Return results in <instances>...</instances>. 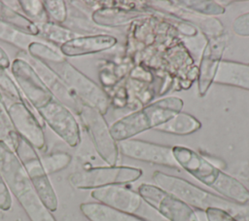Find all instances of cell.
Listing matches in <instances>:
<instances>
[{
  "label": "cell",
  "mask_w": 249,
  "mask_h": 221,
  "mask_svg": "<svg viewBox=\"0 0 249 221\" xmlns=\"http://www.w3.org/2000/svg\"><path fill=\"white\" fill-rule=\"evenodd\" d=\"M172 153L179 167L217 192L224 199L243 206L249 203V189L199 153L180 145L173 146Z\"/></svg>",
  "instance_id": "cell-1"
},
{
  "label": "cell",
  "mask_w": 249,
  "mask_h": 221,
  "mask_svg": "<svg viewBox=\"0 0 249 221\" xmlns=\"http://www.w3.org/2000/svg\"><path fill=\"white\" fill-rule=\"evenodd\" d=\"M0 173L30 221H56L44 205L15 152L0 141Z\"/></svg>",
  "instance_id": "cell-2"
},
{
  "label": "cell",
  "mask_w": 249,
  "mask_h": 221,
  "mask_svg": "<svg viewBox=\"0 0 249 221\" xmlns=\"http://www.w3.org/2000/svg\"><path fill=\"white\" fill-rule=\"evenodd\" d=\"M183 106L184 101L180 97L167 96L160 98L117 120L110 127L111 134L116 142H120L148 129H156L181 112Z\"/></svg>",
  "instance_id": "cell-3"
},
{
  "label": "cell",
  "mask_w": 249,
  "mask_h": 221,
  "mask_svg": "<svg viewBox=\"0 0 249 221\" xmlns=\"http://www.w3.org/2000/svg\"><path fill=\"white\" fill-rule=\"evenodd\" d=\"M152 179L155 185L175 196L192 208L201 211H205L211 207L221 208L234 217L245 216L246 209L243 205L231 203L223 197L210 193L181 177L156 170L152 174Z\"/></svg>",
  "instance_id": "cell-4"
},
{
  "label": "cell",
  "mask_w": 249,
  "mask_h": 221,
  "mask_svg": "<svg viewBox=\"0 0 249 221\" xmlns=\"http://www.w3.org/2000/svg\"><path fill=\"white\" fill-rule=\"evenodd\" d=\"M48 65L61 78L71 93L81 104L92 107L102 115L107 113L109 109V97L94 81L67 60L59 63H50Z\"/></svg>",
  "instance_id": "cell-5"
},
{
  "label": "cell",
  "mask_w": 249,
  "mask_h": 221,
  "mask_svg": "<svg viewBox=\"0 0 249 221\" xmlns=\"http://www.w3.org/2000/svg\"><path fill=\"white\" fill-rule=\"evenodd\" d=\"M13 151L23 166L44 205L53 213L58 208V199L36 149L18 135Z\"/></svg>",
  "instance_id": "cell-6"
},
{
  "label": "cell",
  "mask_w": 249,
  "mask_h": 221,
  "mask_svg": "<svg viewBox=\"0 0 249 221\" xmlns=\"http://www.w3.org/2000/svg\"><path fill=\"white\" fill-rule=\"evenodd\" d=\"M142 169L125 166H95L73 172L68 180L78 190H95L112 185H125L138 180Z\"/></svg>",
  "instance_id": "cell-7"
},
{
  "label": "cell",
  "mask_w": 249,
  "mask_h": 221,
  "mask_svg": "<svg viewBox=\"0 0 249 221\" xmlns=\"http://www.w3.org/2000/svg\"><path fill=\"white\" fill-rule=\"evenodd\" d=\"M77 113L99 157L108 166H117L120 152L104 115L84 104H81Z\"/></svg>",
  "instance_id": "cell-8"
},
{
  "label": "cell",
  "mask_w": 249,
  "mask_h": 221,
  "mask_svg": "<svg viewBox=\"0 0 249 221\" xmlns=\"http://www.w3.org/2000/svg\"><path fill=\"white\" fill-rule=\"evenodd\" d=\"M137 193L145 203L168 221H199L191 206L155 184L143 183L139 185Z\"/></svg>",
  "instance_id": "cell-9"
},
{
  "label": "cell",
  "mask_w": 249,
  "mask_h": 221,
  "mask_svg": "<svg viewBox=\"0 0 249 221\" xmlns=\"http://www.w3.org/2000/svg\"><path fill=\"white\" fill-rule=\"evenodd\" d=\"M10 68L24 99L33 109L37 111L54 98L28 60L21 56H17L11 62Z\"/></svg>",
  "instance_id": "cell-10"
},
{
  "label": "cell",
  "mask_w": 249,
  "mask_h": 221,
  "mask_svg": "<svg viewBox=\"0 0 249 221\" xmlns=\"http://www.w3.org/2000/svg\"><path fill=\"white\" fill-rule=\"evenodd\" d=\"M40 119L69 147L75 148L81 142V129L72 111L53 98L36 111Z\"/></svg>",
  "instance_id": "cell-11"
},
{
  "label": "cell",
  "mask_w": 249,
  "mask_h": 221,
  "mask_svg": "<svg viewBox=\"0 0 249 221\" xmlns=\"http://www.w3.org/2000/svg\"><path fill=\"white\" fill-rule=\"evenodd\" d=\"M118 148L119 152L126 158L169 168H179L170 146L129 138L120 141Z\"/></svg>",
  "instance_id": "cell-12"
},
{
  "label": "cell",
  "mask_w": 249,
  "mask_h": 221,
  "mask_svg": "<svg viewBox=\"0 0 249 221\" xmlns=\"http://www.w3.org/2000/svg\"><path fill=\"white\" fill-rule=\"evenodd\" d=\"M6 105L17 133L27 140L36 150H43L46 147V135L42 123L31 111L26 100L12 101Z\"/></svg>",
  "instance_id": "cell-13"
},
{
  "label": "cell",
  "mask_w": 249,
  "mask_h": 221,
  "mask_svg": "<svg viewBox=\"0 0 249 221\" xmlns=\"http://www.w3.org/2000/svg\"><path fill=\"white\" fill-rule=\"evenodd\" d=\"M227 42L228 38L226 34L209 37L202 51L197 75V90L198 94L201 97L207 93L214 81Z\"/></svg>",
  "instance_id": "cell-14"
},
{
  "label": "cell",
  "mask_w": 249,
  "mask_h": 221,
  "mask_svg": "<svg viewBox=\"0 0 249 221\" xmlns=\"http://www.w3.org/2000/svg\"><path fill=\"white\" fill-rule=\"evenodd\" d=\"M90 196L97 203L132 215H137L144 203L137 192L124 185L98 188L92 190Z\"/></svg>",
  "instance_id": "cell-15"
},
{
  "label": "cell",
  "mask_w": 249,
  "mask_h": 221,
  "mask_svg": "<svg viewBox=\"0 0 249 221\" xmlns=\"http://www.w3.org/2000/svg\"><path fill=\"white\" fill-rule=\"evenodd\" d=\"M18 56H21L29 61V63L37 71L42 81L56 100L68 107L71 111L73 110L75 112H78L81 103L71 93L61 78L47 63L31 57L25 52H21Z\"/></svg>",
  "instance_id": "cell-16"
},
{
  "label": "cell",
  "mask_w": 249,
  "mask_h": 221,
  "mask_svg": "<svg viewBox=\"0 0 249 221\" xmlns=\"http://www.w3.org/2000/svg\"><path fill=\"white\" fill-rule=\"evenodd\" d=\"M117 42V38L109 34L79 35L61 45L59 51L65 57L81 56L107 51L113 48Z\"/></svg>",
  "instance_id": "cell-17"
},
{
  "label": "cell",
  "mask_w": 249,
  "mask_h": 221,
  "mask_svg": "<svg viewBox=\"0 0 249 221\" xmlns=\"http://www.w3.org/2000/svg\"><path fill=\"white\" fill-rule=\"evenodd\" d=\"M213 83L249 91V64L222 59Z\"/></svg>",
  "instance_id": "cell-18"
},
{
  "label": "cell",
  "mask_w": 249,
  "mask_h": 221,
  "mask_svg": "<svg viewBox=\"0 0 249 221\" xmlns=\"http://www.w3.org/2000/svg\"><path fill=\"white\" fill-rule=\"evenodd\" d=\"M80 210L89 221H147L140 216L122 212L97 202L82 203Z\"/></svg>",
  "instance_id": "cell-19"
},
{
  "label": "cell",
  "mask_w": 249,
  "mask_h": 221,
  "mask_svg": "<svg viewBox=\"0 0 249 221\" xmlns=\"http://www.w3.org/2000/svg\"><path fill=\"white\" fill-rule=\"evenodd\" d=\"M201 128V123L196 117L185 112H179L170 118L168 121L160 125L156 129L158 131H161L173 135H189Z\"/></svg>",
  "instance_id": "cell-20"
},
{
  "label": "cell",
  "mask_w": 249,
  "mask_h": 221,
  "mask_svg": "<svg viewBox=\"0 0 249 221\" xmlns=\"http://www.w3.org/2000/svg\"><path fill=\"white\" fill-rule=\"evenodd\" d=\"M0 20L33 37L40 36V30L35 22L26 18L20 11L5 4L4 1H0Z\"/></svg>",
  "instance_id": "cell-21"
},
{
  "label": "cell",
  "mask_w": 249,
  "mask_h": 221,
  "mask_svg": "<svg viewBox=\"0 0 249 221\" xmlns=\"http://www.w3.org/2000/svg\"><path fill=\"white\" fill-rule=\"evenodd\" d=\"M26 54L33 58L45 63H59L66 60L61 52L53 46L45 43L39 39L32 41L26 51Z\"/></svg>",
  "instance_id": "cell-22"
},
{
  "label": "cell",
  "mask_w": 249,
  "mask_h": 221,
  "mask_svg": "<svg viewBox=\"0 0 249 221\" xmlns=\"http://www.w3.org/2000/svg\"><path fill=\"white\" fill-rule=\"evenodd\" d=\"M36 24L40 30V36L55 45L61 46L69 40L79 36L78 33H75L74 31L70 30L62 24H57L52 21H46Z\"/></svg>",
  "instance_id": "cell-23"
},
{
  "label": "cell",
  "mask_w": 249,
  "mask_h": 221,
  "mask_svg": "<svg viewBox=\"0 0 249 221\" xmlns=\"http://www.w3.org/2000/svg\"><path fill=\"white\" fill-rule=\"evenodd\" d=\"M37 39V37L28 35L17 29L16 27L0 20V40L20 49L21 52L26 53L29 44Z\"/></svg>",
  "instance_id": "cell-24"
},
{
  "label": "cell",
  "mask_w": 249,
  "mask_h": 221,
  "mask_svg": "<svg viewBox=\"0 0 249 221\" xmlns=\"http://www.w3.org/2000/svg\"><path fill=\"white\" fill-rule=\"evenodd\" d=\"M18 137V134L12 125L6 102L0 93V141L6 143L13 150Z\"/></svg>",
  "instance_id": "cell-25"
},
{
  "label": "cell",
  "mask_w": 249,
  "mask_h": 221,
  "mask_svg": "<svg viewBox=\"0 0 249 221\" xmlns=\"http://www.w3.org/2000/svg\"><path fill=\"white\" fill-rule=\"evenodd\" d=\"M179 7L184 8L185 10L199 13L206 16H216L223 15L225 13V8L217 3L216 1H201V0H183L173 2Z\"/></svg>",
  "instance_id": "cell-26"
},
{
  "label": "cell",
  "mask_w": 249,
  "mask_h": 221,
  "mask_svg": "<svg viewBox=\"0 0 249 221\" xmlns=\"http://www.w3.org/2000/svg\"><path fill=\"white\" fill-rule=\"evenodd\" d=\"M71 161L72 156L67 152H54L41 158L42 165L48 175L66 168Z\"/></svg>",
  "instance_id": "cell-27"
},
{
  "label": "cell",
  "mask_w": 249,
  "mask_h": 221,
  "mask_svg": "<svg viewBox=\"0 0 249 221\" xmlns=\"http://www.w3.org/2000/svg\"><path fill=\"white\" fill-rule=\"evenodd\" d=\"M20 12L35 23L50 21L41 0H19Z\"/></svg>",
  "instance_id": "cell-28"
},
{
  "label": "cell",
  "mask_w": 249,
  "mask_h": 221,
  "mask_svg": "<svg viewBox=\"0 0 249 221\" xmlns=\"http://www.w3.org/2000/svg\"><path fill=\"white\" fill-rule=\"evenodd\" d=\"M45 12L50 21L63 24L68 18V6L63 0H45L43 1Z\"/></svg>",
  "instance_id": "cell-29"
},
{
  "label": "cell",
  "mask_w": 249,
  "mask_h": 221,
  "mask_svg": "<svg viewBox=\"0 0 249 221\" xmlns=\"http://www.w3.org/2000/svg\"><path fill=\"white\" fill-rule=\"evenodd\" d=\"M0 93L5 102L24 99L15 80L8 74L7 70H0Z\"/></svg>",
  "instance_id": "cell-30"
},
{
  "label": "cell",
  "mask_w": 249,
  "mask_h": 221,
  "mask_svg": "<svg viewBox=\"0 0 249 221\" xmlns=\"http://www.w3.org/2000/svg\"><path fill=\"white\" fill-rule=\"evenodd\" d=\"M231 29L234 34L241 37L249 36V12L235 18L232 21Z\"/></svg>",
  "instance_id": "cell-31"
},
{
  "label": "cell",
  "mask_w": 249,
  "mask_h": 221,
  "mask_svg": "<svg viewBox=\"0 0 249 221\" xmlns=\"http://www.w3.org/2000/svg\"><path fill=\"white\" fill-rule=\"evenodd\" d=\"M207 221H239L236 217L221 208H208L205 211Z\"/></svg>",
  "instance_id": "cell-32"
},
{
  "label": "cell",
  "mask_w": 249,
  "mask_h": 221,
  "mask_svg": "<svg viewBox=\"0 0 249 221\" xmlns=\"http://www.w3.org/2000/svg\"><path fill=\"white\" fill-rule=\"evenodd\" d=\"M13 201L12 195L7 188L2 175L0 173V210L2 211H9L12 207Z\"/></svg>",
  "instance_id": "cell-33"
},
{
  "label": "cell",
  "mask_w": 249,
  "mask_h": 221,
  "mask_svg": "<svg viewBox=\"0 0 249 221\" xmlns=\"http://www.w3.org/2000/svg\"><path fill=\"white\" fill-rule=\"evenodd\" d=\"M11 66V60L7 53L0 47V70H7Z\"/></svg>",
  "instance_id": "cell-34"
},
{
  "label": "cell",
  "mask_w": 249,
  "mask_h": 221,
  "mask_svg": "<svg viewBox=\"0 0 249 221\" xmlns=\"http://www.w3.org/2000/svg\"><path fill=\"white\" fill-rule=\"evenodd\" d=\"M242 221H249V218H243Z\"/></svg>",
  "instance_id": "cell-35"
}]
</instances>
